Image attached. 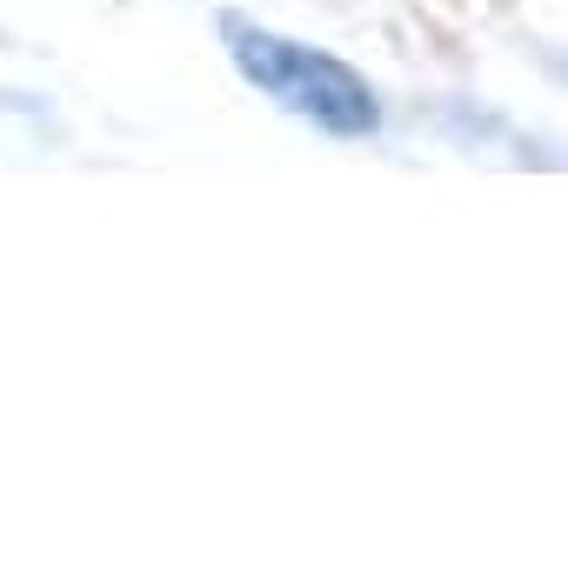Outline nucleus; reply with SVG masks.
<instances>
[{"label": "nucleus", "instance_id": "obj_1", "mask_svg": "<svg viewBox=\"0 0 568 568\" xmlns=\"http://www.w3.org/2000/svg\"><path fill=\"white\" fill-rule=\"evenodd\" d=\"M221 41H227V54H234V68H241L247 88H261L274 108L315 121L322 134L362 141V134L382 128L375 88H368L348 61H335V54H322V48H302V41L274 34V28H261V21H247V14H221Z\"/></svg>", "mask_w": 568, "mask_h": 568}]
</instances>
